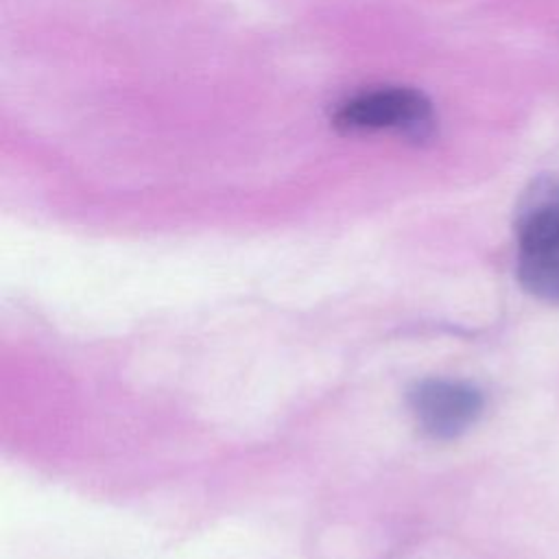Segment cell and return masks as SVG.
Returning a JSON list of instances; mask_svg holds the SVG:
<instances>
[{"instance_id":"1","label":"cell","mask_w":559,"mask_h":559,"mask_svg":"<svg viewBox=\"0 0 559 559\" xmlns=\"http://www.w3.org/2000/svg\"><path fill=\"white\" fill-rule=\"evenodd\" d=\"M515 273L526 293L559 306V179H539L515 218Z\"/></svg>"},{"instance_id":"2","label":"cell","mask_w":559,"mask_h":559,"mask_svg":"<svg viewBox=\"0 0 559 559\" xmlns=\"http://www.w3.org/2000/svg\"><path fill=\"white\" fill-rule=\"evenodd\" d=\"M341 133L395 131L415 142L432 138L437 116L432 103L413 87L384 85L345 98L332 116Z\"/></svg>"},{"instance_id":"3","label":"cell","mask_w":559,"mask_h":559,"mask_svg":"<svg viewBox=\"0 0 559 559\" xmlns=\"http://www.w3.org/2000/svg\"><path fill=\"white\" fill-rule=\"evenodd\" d=\"M411 406L428 435L452 439L480 417L483 395L467 382L426 380L411 393Z\"/></svg>"}]
</instances>
